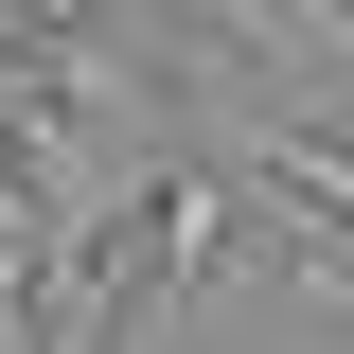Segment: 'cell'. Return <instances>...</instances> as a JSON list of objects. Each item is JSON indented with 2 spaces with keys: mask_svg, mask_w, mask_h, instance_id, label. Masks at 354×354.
I'll return each instance as SVG.
<instances>
[{
  "mask_svg": "<svg viewBox=\"0 0 354 354\" xmlns=\"http://www.w3.org/2000/svg\"><path fill=\"white\" fill-rule=\"evenodd\" d=\"M248 160H266V177H283V195H301V213H319V230H354V124H266V142H248Z\"/></svg>",
  "mask_w": 354,
  "mask_h": 354,
  "instance_id": "cell-2",
  "label": "cell"
},
{
  "mask_svg": "<svg viewBox=\"0 0 354 354\" xmlns=\"http://www.w3.org/2000/svg\"><path fill=\"white\" fill-rule=\"evenodd\" d=\"M195 36L248 53L266 88H337L354 106V0H195Z\"/></svg>",
  "mask_w": 354,
  "mask_h": 354,
  "instance_id": "cell-1",
  "label": "cell"
}]
</instances>
